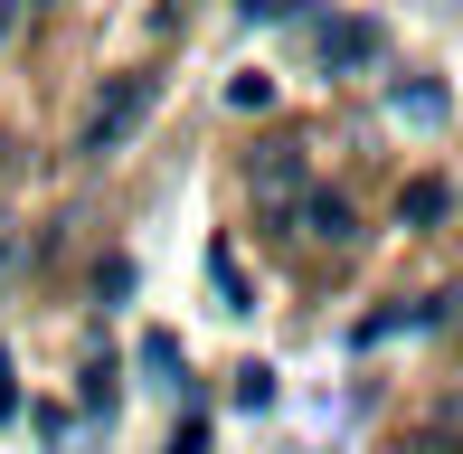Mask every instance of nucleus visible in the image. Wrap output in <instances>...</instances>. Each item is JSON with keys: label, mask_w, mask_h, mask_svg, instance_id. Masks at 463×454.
Segmentation results:
<instances>
[{"label": "nucleus", "mask_w": 463, "mask_h": 454, "mask_svg": "<svg viewBox=\"0 0 463 454\" xmlns=\"http://www.w3.org/2000/svg\"><path fill=\"white\" fill-rule=\"evenodd\" d=\"M303 190H312V142H303V133H275L256 161H246V199H256L265 218H284Z\"/></svg>", "instance_id": "obj_2"}, {"label": "nucleus", "mask_w": 463, "mask_h": 454, "mask_svg": "<svg viewBox=\"0 0 463 454\" xmlns=\"http://www.w3.org/2000/svg\"><path fill=\"white\" fill-rule=\"evenodd\" d=\"M161 454H208V417H180V426H171V445H161Z\"/></svg>", "instance_id": "obj_14"}, {"label": "nucleus", "mask_w": 463, "mask_h": 454, "mask_svg": "<svg viewBox=\"0 0 463 454\" xmlns=\"http://www.w3.org/2000/svg\"><path fill=\"white\" fill-rule=\"evenodd\" d=\"M208 284H218L227 313H246V275H237V256H227V246H208Z\"/></svg>", "instance_id": "obj_10"}, {"label": "nucleus", "mask_w": 463, "mask_h": 454, "mask_svg": "<svg viewBox=\"0 0 463 454\" xmlns=\"http://www.w3.org/2000/svg\"><path fill=\"white\" fill-rule=\"evenodd\" d=\"M454 313H463V284H445V294H426V303L407 313V332H445Z\"/></svg>", "instance_id": "obj_11"}, {"label": "nucleus", "mask_w": 463, "mask_h": 454, "mask_svg": "<svg viewBox=\"0 0 463 454\" xmlns=\"http://www.w3.org/2000/svg\"><path fill=\"white\" fill-rule=\"evenodd\" d=\"M378 57H388V29H378V19H331L322 29V76H360Z\"/></svg>", "instance_id": "obj_4"}, {"label": "nucleus", "mask_w": 463, "mask_h": 454, "mask_svg": "<svg viewBox=\"0 0 463 454\" xmlns=\"http://www.w3.org/2000/svg\"><path fill=\"white\" fill-rule=\"evenodd\" d=\"M10 407H19V398H10V350H0V426H10Z\"/></svg>", "instance_id": "obj_16"}, {"label": "nucleus", "mask_w": 463, "mask_h": 454, "mask_svg": "<svg viewBox=\"0 0 463 454\" xmlns=\"http://www.w3.org/2000/svg\"><path fill=\"white\" fill-rule=\"evenodd\" d=\"M407 454H463V398H445V407H435V417L407 436Z\"/></svg>", "instance_id": "obj_6"}, {"label": "nucleus", "mask_w": 463, "mask_h": 454, "mask_svg": "<svg viewBox=\"0 0 463 454\" xmlns=\"http://www.w3.org/2000/svg\"><path fill=\"white\" fill-rule=\"evenodd\" d=\"M284 227H293V246H303V256H350V246H360V218H350V199H341V190H322V180H312V190L284 209Z\"/></svg>", "instance_id": "obj_3"}, {"label": "nucleus", "mask_w": 463, "mask_h": 454, "mask_svg": "<svg viewBox=\"0 0 463 454\" xmlns=\"http://www.w3.org/2000/svg\"><path fill=\"white\" fill-rule=\"evenodd\" d=\"M227 105H237V114H265V105H275V76H237V86H227Z\"/></svg>", "instance_id": "obj_13"}, {"label": "nucleus", "mask_w": 463, "mask_h": 454, "mask_svg": "<svg viewBox=\"0 0 463 454\" xmlns=\"http://www.w3.org/2000/svg\"><path fill=\"white\" fill-rule=\"evenodd\" d=\"M445 180H407V199H397V227H435V218H445Z\"/></svg>", "instance_id": "obj_7"}, {"label": "nucleus", "mask_w": 463, "mask_h": 454, "mask_svg": "<svg viewBox=\"0 0 463 454\" xmlns=\"http://www.w3.org/2000/svg\"><path fill=\"white\" fill-rule=\"evenodd\" d=\"M388 114H397V123H445L454 95L435 86V76H397V86H388Z\"/></svg>", "instance_id": "obj_5"}, {"label": "nucleus", "mask_w": 463, "mask_h": 454, "mask_svg": "<svg viewBox=\"0 0 463 454\" xmlns=\"http://www.w3.org/2000/svg\"><path fill=\"white\" fill-rule=\"evenodd\" d=\"M114 407H123V388H114V369H86V417H104V426H114Z\"/></svg>", "instance_id": "obj_12"}, {"label": "nucleus", "mask_w": 463, "mask_h": 454, "mask_svg": "<svg viewBox=\"0 0 463 454\" xmlns=\"http://www.w3.org/2000/svg\"><path fill=\"white\" fill-rule=\"evenodd\" d=\"M227 398H237L246 417H265V407H275V369H265V360H246V369H237V388H227Z\"/></svg>", "instance_id": "obj_9"}, {"label": "nucleus", "mask_w": 463, "mask_h": 454, "mask_svg": "<svg viewBox=\"0 0 463 454\" xmlns=\"http://www.w3.org/2000/svg\"><path fill=\"white\" fill-rule=\"evenodd\" d=\"M152 105H161V76H152V67L104 76V86H95V105H86V123H76V152H86V161L133 152V133L152 123Z\"/></svg>", "instance_id": "obj_1"}, {"label": "nucleus", "mask_w": 463, "mask_h": 454, "mask_svg": "<svg viewBox=\"0 0 463 454\" xmlns=\"http://www.w3.org/2000/svg\"><path fill=\"white\" fill-rule=\"evenodd\" d=\"M142 369H152V388H171V398H180V379H189V369H180V341H171V332H142Z\"/></svg>", "instance_id": "obj_8"}, {"label": "nucleus", "mask_w": 463, "mask_h": 454, "mask_svg": "<svg viewBox=\"0 0 463 454\" xmlns=\"http://www.w3.org/2000/svg\"><path fill=\"white\" fill-rule=\"evenodd\" d=\"M237 10H246V29H275V19H293L303 0H237Z\"/></svg>", "instance_id": "obj_15"}]
</instances>
